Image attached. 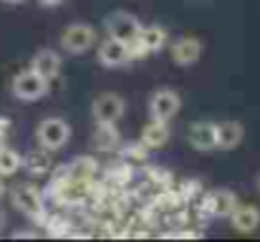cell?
<instances>
[{"instance_id": "10", "label": "cell", "mask_w": 260, "mask_h": 242, "mask_svg": "<svg viewBox=\"0 0 260 242\" xmlns=\"http://www.w3.org/2000/svg\"><path fill=\"white\" fill-rule=\"evenodd\" d=\"M187 142L197 152L217 149V124L215 121H194L187 129Z\"/></svg>"}, {"instance_id": "7", "label": "cell", "mask_w": 260, "mask_h": 242, "mask_svg": "<svg viewBox=\"0 0 260 242\" xmlns=\"http://www.w3.org/2000/svg\"><path fill=\"white\" fill-rule=\"evenodd\" d=\"M96 43V30L88 23H71L63 33H61V48L71 56H81L88 48H93Z\"/></svg>"}, {"instance_id": "27", "label": "cell", "mask_w": 260, "mask_h": 242, "mask_svg": "<svg viewBox=\"0 0 260 242\" xmlns=\"http://www.w3.org/2000/svg\"><path fill=\"white\" fill-rule=\"evenodd\" d=\"M5 3H23V0H5Z\"/></svg>"}, {"instance_id": "1", "label": "cell", "mask_w": 260, "mask_h": 242, "mask_svg": "<svg viewBox=\"0 0 260 242\" xmlns=\"http://www.w3.org/2000/svg\"><path fill=\"white\" fill-rule=\"evenodd\" d=\"M10 202L20 215L38 220V222H48L46 220V199H43V192L36 184H18L10 192Z\"/></svg>"}, {"instance_id": "12", "label": "cell", "mask_w": 260, "mask_h": 242, "mask_svg": "<svg viewBox=\"0 0 260 242\" xmlns=\"http://www.w3.org/2000/svg\"><path fill=\"white\" fill-rule=\"evenodd\" d=\"M228 220H230V227L235 232H243V235H250V232H255L260 227V212L258 207H253V204H238L230 212Z\"/></svg>"}, {"instance_id": "22", "label": "cell", "mask_w": 260, "mask_h": 242, "mask_svg": "<svg viewBox=\"0 0 260 242\" xmlns=\"http://www.w3.org/2000/svg\"><path fill=\"white\" fill-rule=\"evenodd\" d=\"M38 3H41L43 8H56V5H61L63 0H38Z\"/></svg>"}, {"instance_id": "11", "label": "cell", "mask_w": 260, "mask_h": 242, "mask_svg": "<svg viewBox=\"0 0 260 242\" xmlns=\"http://www.w3.org/2000/svg\"><path fill=\"white\" fill-rule=\"evenodd\" d=\"M200 56H202V43L197 41V38H192V36H184V38H179L177 43L172 46V61L174 66H182V68H187V66H194L197 61H200Z\"/></svg>"}, {"instance_id": "15", "label": "cell", "mask_w": 260, "mask_h": 242, "mask_svg": "<svg viewBox=\"0 0 260 242\" xmlns=\"http://www.w3.org/2000/svg\"><path fill=\"white\" fill-rule=\"evenodd\" d=\"M243 139H245V129H243L240 121L228 119V121L217 124V149L233 152V149H238L243 144Z\"/></svg>"}, {"instance_id": "14", "label": "cell", "mask_w": 260, "mask_h": 242, "mask_svg": "<svg viewBox=\"0 0 260 242\" xmlns=\"http://www.w3.org/2000/svg\"><path fill=\"white\" fill-rule=\"evenodd\" d=\"M170 121H162V119H149L139 134V142L147 147V149H162L167 142H170Z\"/></svg>"}, {"instance_id": "19", "label": "cell", "mask_w": 260, "mask_h": 242, "mask_svg": "<svg viewBox=\"0 0 260 242\" xmlns=\"http://www.w3.org/2000/svg\"><path fill=\"white\" fill-rule=\"evenodd\" d=\"M20 166H23V154L20 152H15L10 147L0 149V177H13Z\"/></svg>"}, {"instance_id": "5", "label": "cell", "mask_w": 260, "mask_h": 242, "mask_svg": "<svg viewBox=\"0 0 260 242\" xmlns=\"http://www.w3.org/2000/svg\"><path fill=\"white\" fill-rule=\"evenodd\" d=\"M104 30H106V36H111V38H119V41H124V43H132V41L139 36L142 23H139V18H137L134 13H129V10H114V13L106 15Z\"/></svg>"}, {"instance_id": "13", "label": "cell", "mask_w": 260, "mask_h": 242, "mask_svg": "<svg viewBox=\"0 0 260 242\" xmlns=\"http://www.w3.org/2000/svg\"><path fill=\"white\" fill-rule=\"evenodd\" d=\"M30 68L46 81L58 79L61 76V56L56 51H51V48H41V51H36V56L30 61Z\"/></svg>"}, {"instance_id": "24", "label": "cell", "mask_w": 260, "mask_h": 242, "mask_svg": "<svg viewBox=\"0 0 260 242\" xmlns=\"http://www.w3.org/2000/svg\"><path fill=\"white\" fill-rule=\"evenodd\" d=\"M13 237H36V232H13Z\"/></svg>"}, {"instance_id": "4", "label": "cell", "mask_w": 260, "mask_h": 242, "mask_svg": "<svg viewBox=\"0 0 260 242\" xmlns=\"http://www.w3.org/2000/svg\"><path fill=\"white\" fill-rule=\"evenodd\" d=\"M235 207H238V197L233 189H225V187L202 194L197 202V212L202 217H230Z\"/></svg>"}, {"instance_id": "9", "label": "cell", "mask_w": 260, "mask_h": 242, "mask_svg": "<svg viewBox=\"0 0 260 242\" xmlns=\"http://www.w3.org/2000/svg\"><path fill=\"white\" fill-rule=\"evenodd\" d=\"M179 109H182V98H179V93L172 91V88H159V91H154L152 98H149V106H147L149 119H162V121H170L172 116H177Z\"/></svg>"}, {"instance_id": "2", "label": "cell", "mask_w": 260, "mask_h": 242, "mask_svg": "<svg viewBox=\"0 0 260 242\" xmlns=\"http://www.w3.org/2000/svg\"><path fill=\"white\" fill-rule=\"evenodd\" d=\"M36 139H38V147H43V149H48V152L53 154V152H58V149H63V147L69 144V139H71V126H69V121L61 119V116H48V119H43V121L38 124Z\"/></svg>"}, {"instance_id": "20", "label": "cell", "mask_w": 260, "mask_h": 242, "mask_svg": "<svg viewBox=\"0 0 260 242\" xmlns=\"http://www.w3.org/2000/svg\"><path fill=\"white\" fill-rule=\"evenodd\" d=\"M119 157L121 161H126V164H147L149 159V149L142 144V142H132V144H124L121 149H119Z\"/></svg>"}, {"instance_id": "25", "label": "cell", "mask_w": 260, "mask_h": 242, "mask_svg": "<svg viewBox=\"0 0 260 242\" xmlns=\"http://www.w3.org/2000/svg\"><path fill=\"white\" fill-rule=\"evenodd\" d=\"M3 194H5V184H3V179H0V199H3Z\"/></svg>"}, {"instance_id": "18", "label": "cell", "mask_w": 260, "mask_h": 242, "mask_svg": "<svg viewBox=\"0 0 260 242\" xmlns=\"http://www.w3.org/2000/svg\"><path fill=\"white\" fill-rule=\"evenodd\" d=\"M66 169H69V179H74V182H93V177L99 171V164L91 157H79L71 164H66Z\"/></svg>"}, {"instance_id": "17", "label": "cell", "mask_w": 260, "mask_h": 242, "mask_svg": "<svg viewBox=\"0 0 260 242\" xmlns=\"http://www.w3.org/2000/svg\"><path fill=\"white\" fill-rule=\"evenodd\" d=\"M23 166H25V169H28V174H33V177H46V174L53 169L51 152H48V149H43V147H38V149L28 152V154L23 157Z\"/></svg>"}, {"instance_id": "26", "label": "cell", "mask_w": 260, "mask_h": 242, "mask_svg": "<svg viewBox=\"0 0 260 242\" xmlns=\"http://www.w3.org/2000/svg\"><path fill=\"white\" fill-rule=\"evenodd\" d=\"M5 147V134H0V149Z\"/></svg>"}, {"instance_id": "21", "label": "cell", "mask_w": 260, "mask_h": 242, "mask_svg": "<svg viewBox=\"0 0 260 242\" xmlns=\"http://www.w3.org/2000/svg\"><path fill=\"white\" fill-rule=\"evenodd\" d=\"M177 192H179L182 202H184V204H189V202H194V199H197V194L202 192V187H200V182H197V179H187V182H182V184L177 187Z\"/></svg>"}, {"instance_id": "28", "label": "cell", "mask_w": 260, "mask_h": 242, "mask_svg": "<svg viewBox=\"0 0 260 242\" xmlns=\"http://www.w3.org/2000/svg\"><path fill=\"white\" fill-rule=\"evenodd\" d=\"M258 189H260V177H258Z\"/></svg>"}, {"instance_id": "3", "label": "cell", "mask_w": 260, "mask_h": 242, "mask_svg": "<svg viewBox=\"0 0 260 242\" xmlns=\"http://www.w3.org/2000/svg\"><path fill=\"white\" fill-rule=\"evenodd\" d=\"M48 86L51 81H46L43 76H38L33 68H25L20 74H15L13 79V96L23 103H33V101H41L46 93H48Z\"/></svg>"}, {"instance_id": "6", "label": "cell", "mask_w": 260, "mask_h": 242, "mask_svg": "<svg viewBox=\"0 0 260 242\" xmlns=\"http://www.w3.org/2000/svg\"><path fill=\"white\" fill-rule=\"evenodd\" d=\"M124 111H126V103L114 91L99 93L91 103V116L96 124H119V119H124Z\"/></svg>"}, {"instance_id": "8", "label": "cell", "mask_w": 260, "mask_h": 242, "mask_svg": "<svg viewBox=\"0 0 260 242\" xmlns=\"http://www.w3.org/2000/svg\"><path fill=\"white\" fill-rule=\"evenodd\" d=\"M96 61L104 66V68H124L129 66L134 58H132V51H129V43L119 41V38H106L99 43V51H96Z\"/></svg>"}, {"instance_id": "23", "label": "cell", "mask_w": 260, "mask_h": 242, "mask_svg": "<svg viewBox=\"0 0 260 242\" xmlns=\"http://www.w3.org/2000/svg\"><path fill=\"white\" fill-rule=\"evenodd\" d=\"M8 129H10V121H8L5 116H0V134H5Z\"/></svg>"}, {"instance_id": "16", "label": "cell", "mask_w": 260, "mask_h": 242, "mask_svg": "<svg viewBox=\"0 0 260 242\" xmlns=\"http://www.w3.org/2000/svg\"><path fill=\"white\" fill-rule=\"evenodd\" d=\"M91 147L96 152H104V154L116 152L121 147V134H119L116 124H96L93 136H91Z\"/></svg>"}]
</instances>
